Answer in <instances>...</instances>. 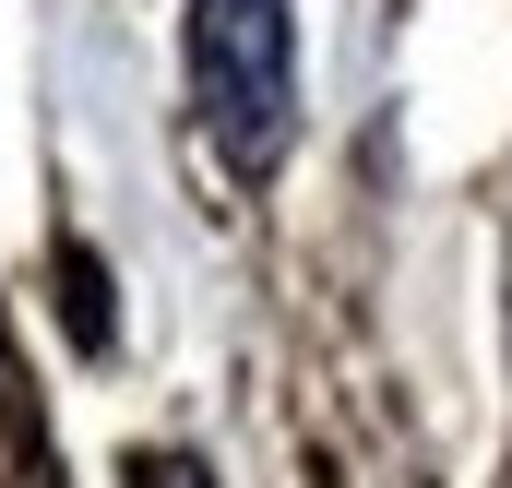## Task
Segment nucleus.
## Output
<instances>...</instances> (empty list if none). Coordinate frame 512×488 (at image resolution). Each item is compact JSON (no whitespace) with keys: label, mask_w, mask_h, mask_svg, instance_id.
<instances>
[{"label":"nucleus","mask_w":512,"mask_h":488,"mask_svg":"<svg viewBox=\"0 0 512 488\" xmlns=\"http://www.w3.org/2000/svg\"><path fill=\"white\" fill-rule=\"evenodd\" d=\"M60 322H72L84 346H108V274H96L84 250H60Z\"/></svg>","instance_id":"nucleus-2"},{"label":"nucleus","mask_w":512,"mask_h":488,"mask_svg":"<svg viewBox=\"0 0 512 488\" xmlns=\"http://www.w3.org/2000/svg\"><path fill=\"white\" fill-rule=\"evenodd\" d=\"M191 108L239 179L298 143V0H191Z\"/></svg>","instance_id":"nucleus-1"},{"label":"nucleus","mask_w":512,"mask_h":488,"mask_svg":"<svg viewBox=\"0 0 512 488\" xmlns=\"http://www.w3.org/2000/svg\"><path fill=\"white\" fill-rule=\"evenodd\" d=\"M131 488H203L191 453H131Z\"/></svg>","instance_id":"nucleus-3"}]
</instances>
